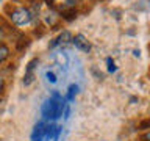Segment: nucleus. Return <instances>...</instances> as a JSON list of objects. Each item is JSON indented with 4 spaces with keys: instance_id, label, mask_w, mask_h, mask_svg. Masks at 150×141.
Segmentation results:
<instances>
[{
    "instance_id": "nucleus-1",
    "label": "nucleus",
    "mask_w": 150,
    "mask_h": 141,
    "mask_svg": "<svg viewBox=\"0 0 150 141\" xmlns=\"http://www.w3.org/2000/svg\"><path fill=\"white\" fill-rule=\"evenodd\" d=\"M66 103H64V99L61 94L58 93H53L52 97H49L47 100L42 103V119L44 121H55L63 115V110H64Z\"/></svg>"
},
{
    "instance_id": "nucleus-2",
    "label": "nucleus",
    "mask_w": 150,
    "mask_h": 141,
    "mask_svg": "<svg viewBox=\"0 0 150 141\" xmlns=\"http://www.w3.org/2000/svg\"><path fill=\"white\" fill-rule=\"evenodd\" d=\"M9 19H11L13 24H16L19 27L28 25L33 19V13L28 8H16L14 11L9 14Z\"/></svg>"
},
{
    "instance_id": "nucleus-3",
    "label": "nucleus",
    "mask_w": 150,
    "mask_h": 141,
    "mask_svg": "<svg viewBox=\"0 0 150 141\" xmlns=\"http://www.w3.org/2000/svg\"><path fill=\"white\" fill-rule=\"evenodd\" d=\"M72 42H74V46L77 47L78 50H81V52H89L91 50V42H89L88 38L84 35H81V33L72 36Z\"/></svg>"
},
{
    "instance_id": "nucleus-4",
    "label": "nucleus",
    "mask_w": 150,
    "mask_h": 141,
    "mask_svg": "<svg viewBox=\"0 0 150 141\" xmlns=\"http://www.w3.org/2000/svg\"><path fill=\"white\" fill-rule=\"evenodd\" d=\"M38 64V58H33L30 63L27 64V69H25V75H23V85L28 86V85L33 83V80H35V68Z\"/></svg>"
},
{
    "instance_id": "nucleus-5",
    "label": "nucleus",
    "mask_w": 150,
    "mask_h": 141,
    "mask_svg": "<svg viewBox=\"0 0 150 141\" xmlns=\"http://www.w3.org/2000/svg\"><path fill=\"white\" fill-rule=\"evenodd\" d=\"M44 127H45L44 121H39L35 125L33 133H31V141H44Z\"/></svg>"
},
{
    "instance_id": "nucleus-6",
    "label": "nucleus",
    "mask_w": 150,
    "mask_h": 141,
    "mask_svg": "<svg viewBox=\"0 0 150 141\" xmlns=\"http://www.w3.org/2000/svg\"><path fill=\"white\" fill-rule=\"evenodd\" d=\"M70 41H72V35H70V31L69 30H64L58 38H55V39L50 42V47L53 49L55 46H58V44H67V42H70Z\"/></svg>"
},
{
    "instance_id": "nucleus-7",
    "label": "nucleus",
    "mask_w": 150,
    "mask_h": 141,
    "mask_svg": "<svg viewBox=\"0 0 150 141\" xmlns=\"http://www.w3.org/2000/svg\"><path fill=\"white\" fill-rule=\"evenodd\" d=\"M53 130H55L53 124H45V127H44V141L52 140V136H53Z\"/></svg>"
},
{
    "instance_id": "nucleus-8",
    "label": "nucleus",
    "mask_w": 150,
    "mask_h": 141,
    "mask_svg": "<svg viewBox=\"0 0 150 141\" xmlns=\"http://www.w3.org/2000/svg\"><path fill=\"white\" fill-rule=\"evenodd\" d=\"M77 91H78V86L77 85H70L69 86V89H67V96H66V100H74V97H75V94H77Z\"/></svg>"
},
{
    "instance_id": "nucleus-9",
    "label": "nucleus",
    "mask_w": 150,
    "mask_h": 141,
    "mask_svg": "<svg viewBox=\"0 0 150 141\" xmlns=\"http://www.w3.org/2000/svg\"><path fill=\"white\" fill-rule=\"evenodd\" d=\"M9 56V49L6 46H3V44H0V64L3 63L5 60H6Z\"/></svg>"
},
{
    "instance_id": "nucleus-10",
    "label": "nucleus",
    "mask_w": 150,
    "mask_h": 141,
    "mask_svg": "<svg viewBox=\"0 0 150 141\" xmlns=\"http://www.w3.org/2000/svg\"><path fill=\"white\" fill-rule=\"evenodd\" d=\"M59 133H61V127L55 125V130H53V136H52V140H53V141H58V138H59Z\"/></svg>"
},
{
    "instance_id": "nucleus-11",
    "label": "nucleus",
    "mask_w": 150,
    "mask_h": 141,
    "mask_svg": "<svg viewBox=\"0 0 150 141\" xmlns=\"http://www.w3.org/2000/svg\"><path fill=\"white\" fill-rule=\"evenodd\" d=\"M106 63H108V70H110V72H114V70H116L114 61H112L111 58H106Z\"/></svg>"
},
{
    "instance_id": "nucleus-12",
    "label": "nucleus",
    "mask_w": 150,
    "mask_h": 141,
    "mask_svg": "<svg viewBox=\"0 0 150 141\" xmlns=\"http://www.w3.org/2000/svg\"><path fill=\"white\" fill-rule=\"evenodd\" d=\"M47 78H49V82H52V83H55V82H56V78H55V74H52V72H49V74H47Z\"/></svg>"
},
{
    "instance_id": "nucleus-13",
    "label": "nucleus",
    "mask_w": 150,
    "mask_h": 141,
    "mask_svg": "<svg viewBox=\"0 0 150 141\" xmlns=\"http://www.w3.org/2000/svg\"><path fill=\"white\" fill-rule=\"evenodd\" d=\"M149 124H150L149 121H142V122H141V125H139V129H142V130H145V129H147V127H149Z\"/></svg>"
},
{
    "instance_id": "nucleus-14",
    "label": "nucleus",
    "mask_w": 150,
    "mask_h": 141,
    "mask_svg": "<svg viewBox=\"0 0 150 141\" xmlns=\"http://www.w3.org/2000/svg\"><path fill=\"white\" fill-rule=\"evenodd\" d=\"M3 38H5V31H3V28L0 27V41H3Z\"/></svg>"
},
{
    "instance_id": "nucleus-15",
    "label": "nucleus",
    "mask_w": 150,
    "mask_h": 141,
    "mask_svg": "<svg viewBox=\"0 0 150 141\" xmlns=\"http://www.w3.org/2000/svg\"><path fill=\"white\" fill-rule=\"evenodd\" d=\"M45 3L49 5V6H53V0H45Z\"/></svg>"
},
{
    "instance_id": "nucleus-16",
    "label": "nucleus",
    "mask_w": 150,
    "mask_h": 141,
    "mask_svg": "<svg viewBox=\"0 0 150 141\" xmlns=\"http://www.w3.org/2000/svg\"><path fill=\"white\" fill-rule=\"evenodd\" d=\"M149 136H150L149 133H145V135L142 136V141H149Z\"/></svg>"
},
{
    "instance_id": "nucleus-17",
    "label": "nucleus",
    "mask_w": 150,
    "mask_h": 141,
    "mask_svg": "<svg viewBox=\"0 0 150 141\" xmlns=\"http://www.w3.org/2000/svg\"><path fill=\"white\" fill-rule=\"evenodd\" d=\"M2 86H3V78L0 77V89H2Z\"/></svg>"
}]
</instances>
